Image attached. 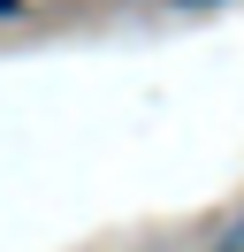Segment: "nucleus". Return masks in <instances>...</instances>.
Returning <instances> with one entry per match:
<instances>
[{"mask_svg":"<svg viewBox=\"0 0 244 252\" xmlns=\"http://www.w3.org/2000/svg\"><path fill=\"white\" fill-rule=\"evenodd\" d=\"M0 16H15V0H0Z\"/></svg>","mask_w":244,"mask_h":252,"instance_id":"1","label":"nucleus"}]
</instances>
